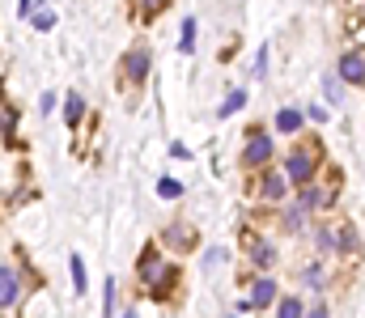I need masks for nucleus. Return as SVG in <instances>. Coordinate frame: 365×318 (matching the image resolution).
Masks as SVG:
<instances>
[{
	"label": "nucleus",
	"instance_id": "nucleus-1",
	"mask_svg": "<svg viewBox=\"0 0 365 318\" xmlns=\"http://www.w3.org/2000/svg\"><path fill=\"white\" fill-rule=\"evenodd\" d=\"M315 144H319V140H306L301 149L289 153V162H285V179H293L297 187L315 183V174H319V149H315Z\"/></svg>",
	"mask_w": 365,
	"mask_h": 318
},
{
	"label": "nucleus",
	"instance_id": "nucleus-4",
	"mask_svg": "<svg viewBox=\"0 0 365 318\" xmlns=\"http://www.w3.org/2000/svg\"><path fill=\"white\" fill-rule=\"evenodd\" d=\"M136 272H140L144 285L158 280V272H162V255H158V246H144V255H140V263H136Z\"/></svg>",
	"mask_w": 365,
	"mask_h": 318
},
{
	"label": "nucleus",
	"instance_id": "nucleus-18",
	"mask_svg": "<svg viewBox=\"0 0 365 318\" xmlns=\"http://www.w3.org/2000/svg\"><path fill=\"white\" fill-rule=\"evenodd\" d=\"M281 314L285 318H297L301 314V297H281Z\"/></svg>",
	"mask_w": 365,
	"mask_h": 318
},
{
	"label": "nucleus",
	"instance_id": "nucleus-15",
	"mask_svg": "<svg viewBox=\"0 0 365 318\" xmlns=\"http://www.w3.org/2000/svg\"><path fill=\"white\" fill-rule=\"evenodd\" d=\"M85 285H89V280H85V263L73 255V289H77V293H85Z\"/></svg>",
	"mask_w": 365,
	"mask_h": 318
},
{
	"label": "nucleus",
	"instance_id": "nucleus-12",
	"mask_svg": "<svg viewBox=\"0 0 365 318\" xmlns=\"http://www.w3.org/2000/svg\"><path fill=\"white\" fill-rule=\"evenodd\" d=\"M242 106H246V89H234V93L221 102V119H225V115H238Z\"/></svg>",
	"mask_w": 365,
	"mask_h": 318
},
{
	"label": "nucleus",
	"instance_id": "nucleus-21",
	"mask_svg": "<svg viewBox=\"0 0 365 318\" xmlns=\"http://www.w3.org/2000/svg\"><path fill=\"white\" fill-rule=\"evenodd\" d=\"M56 26V13H34V30H51Z\"/></svg>",
	"mask_w": 365,
	"mask_h": 318
},
{
	"label": "nucleus",
	"instance_id": "nucleus-6",
	"mask_svg": "<svg viewBox=\"0 0 365 318\" xmlns=\"http://www.w3.org/2000/svg\"><path fill=\"white\" fill-rule=\"evenodd\" d=\"M272 301H276V280L259 276L255 289H251V305H255V310H264V305H272Z\"/></svg>",
	"mask_w": 365,
	"mask_h": 318
},
{
	"label": "nucleus",
	"instance_id": "nucleus-5",
	"mask_svg": "<svg viewBox=\"0 0 365 318\" xmlns=\"http://www.w3.org/2000/svg\"><path fill=\"white\" fill-rule=\"evenodd\" d=\"M246 166H264L268 162V157H272V140L268 136H251V144H246Z\"/></svg>",
	"mask_w": 365,
	"mask_h": 318
},
{
	"label": "nucleus",
	"instance_id": "nucleus-22",
	"mask_svg": "<svg viewBox=\"0 0 365 318\" xmlns=\"http://www.w3.org/2000/svg\"><path fill=\"white\" fill-rule=\"evenodd\" d=\"M306 285H310V289H323V272H319V268H306Z\"/></svg>",
	"mask_w": 365,
	"mask_h": 318
},
{
	"label": "nucleus",
	"instance_id": "nucleus-10",
	"mask_svg": "<svg viewBox=\"0 0 365 318\" xmlns=\"http://www.w3.org/2000/svg\"><path fill=\"white\" fill-rule=\"evenodd\" d=\"M251 259L259 263V268H272V263H276V250H272L268 242H251Z\"/></svg>",
	"mask_w": 365,
	"mask_h": 318
},
{
	"label": "nucleus",
	"instance_id": "nucleus-27",
	"mask_svg": "<svg viewBox=\"0 0 365 318\" xmlns=\"http://www.w3.org/2000/svg\"><path fill=\"white\" fill-rule=\"evenodd\" d=\"M30 5H34V0H17V13L26 17V13H30Z\"/></svg>",
	"mask_w": 365,
	"mask_h": 318
},
{
	"label": "nucleus",
	"instance_id": "nucleus-9",
	"mask_svg": "<svg viewBox=\"0 0 365 318\" xmlns=\"http://www.w3.org/2000/svg\"><path fill=\"white\" fill-rule=\"evenodd\" d=\"M289 191V179L285 174H264V187H259V195H264V199H281Z\"/></svg>",
	"mask_w": 365,
	"mask_h": 318
},
{
	"label": "nucleus",
	"instance_id": "nucleus-7",
	"mask_svg": "<svg viewBox=\"0 0 365 318\" xmlns=\"http://www.w3.org/2000/svg\"><path fill=\"white\" fill-rule=\"evenodd\" d=\"M17 301V276L9 268H0V310H9Z\"/></svg>",
	"mask_w": 365,
	"mask_h": 318
},
{
	"label": "nucleus",
	"instance_id": "nucleus-16",
	"mask_svg": "<svg viewBox=\"0 0 365 318\" xmlns=\"http://www.w3.org/2000/svg\"><path fill=\"white\" fill-rule=\"evenodd\" d=\"M183 51H195V17H187L183 22V43H179Z\"/></svg>",
	"mask_w": 365,
	"mask_h": 318
},
{
	"label": "nucleus",
	"instance_id": "nucleus-14",
	"mask_svg": "<svg viewBox=\"0 0 365 318\" xmlns=\"http://www.w3.org/2000/svg\"><path fill=\"white\" fill-rule=\"evenodd\" d=\"M319 204H327V195H323V191H315V187L306 183V191H301V208H319Z\"/></svg>",
	"mask_w": 365,
	"mask_h": 318
},
{
	"label": "nucleus",
	"instance_id": "nucleus-24",
	"mask_svg": "<svg viewBox=\"0 0 365 318\" xmlns=\"http://www.w3.org/2000/svg\"><path fill=\"white\" fill-rule=\"evenodd\" d=\"M319 246L332 250V246H336V229H319Z\"/></svg>",
	"mask_w": 365,
	"mask_h": 318
},
{
	"label": "nucleus",
	"instance_id": "nucleus-23",
	"mask_svg": "<svg viewBox=\"0 0 365 318\" xmlns=\"http://www.w3.org/2000/svg\"><path fill=\"white\" fill-rule=\"evenodd\" d=\"M264 73H268V51L259 47V56H255V77H264Z\"/></svg>",
	"mask_w": 365,
	"mask_h": 318
},
{
	"label": "nucleus",
	"instance_id": "nucleus-17",
	"mask_svg": "<svg viewBox=\"0 0 365 318\" xmlns=\"http://www.w3.org/2000/svg\"><path fill=\"white\" fill-rule=\"evenodd\" d=\"M158 195H162V199H179V195H183V187H179L174 179H162V183H158Z\"/></svg>",
	"mask_w": 365,
	"mask_h": 318
},
{
	"label": "nucleus",
	"instance_id": "nucleus-8",
	"mask_svg": "<svg viewBox=\"0 0 365 318\" xmlns=\"http://www.w3.org/2000/svg\"><path fill=\"white\" fill-rule=\"evenodd\" d=\"M81 115H85V98L73 89V93L64 98V123H68V128H77V123H81Z\"/></svg>",
	"mask_w": 365,
	"mask_h": 318
},
{
	"label": "nucleus",
	"instance_id": "nucleus-25",
	"mask_svg": "<svg viewBox=\"0 0 365 318\" xmlns=\"http://www.w3.org/2000/svg\"><path fill=\"white\" fill-rule=\"evenodd\" d=\"M107 314H115V280H107Z\"/></svg>",
	"mask_w": 365,
	"mask_h": 318
},
{
	"label": "nucleus",
	"instance_id": "nucleus-26",
	"mask_svg": "<svg viewBox=\"0 0 365 318\" xmlns=\"http://www.w3.org/2000/svg\"><path fill=\"white\" fill-rule=\"evenodd\" d=\"M323 89H327V98H332V102H340V85H336V81H323Z\"/></svg>",
	"mask_w": 365,
	"mask_h": 318
},
{
	"label": "nucleus",
	"instance_id": "nucleus-19",
	"mask_svg": "<svg viewBox=\"0 0 365 318\" xmlns=\"http://www.w3.org/2000/svg\"><path fill=\"white\" fill-rule=\"evenodd\" d=\"M162 5H166V0H136V9H140V17H144V22H149L153 13H158Z\"/></svg>",
	"mask_w": 365,
	"mask_h": 318
},
{
	"label": "nucleus",
	"instance_id": "nucleus-11",
	"mask_svg": "<svg viewBox=\"0 0 365 318\" xmlns=\"http://www.w3.org/2000/svg\"><path fill=\"white\" fill-rule=\"evenodd\" d=\"M276 128H281V132H297V128H301V111H293V106H285V111L276 115Z\"/></svg>",
	"mask_w": 365,
	"mask_h": 318
},
{
	"label": "nucleus",
	"instance_id": "nucleus-20",
	"mask_svg": "<svg viewBox=\"0 0 365 318\" xmlns=\"http://www.w3.org/2000/svg\"><path fill=\"white\" fill-rule=\"evenodd\" d=\"M301 212H306L301 204H297L293 212H285V229H301Z\"/></svg>",
	"mask_w": 365,
	"mask_h": 318
},
{
	"label": "nucleus",
	"instance_id": "nucleus-13",
	"mask_svg": "<svg viewBox=\"0 0 365 318\" xmlns=\"http://www.w3.org/2000/svg\"><path fill=\"white\" fill-rule=\"evenodd\" d=\"M336 250H357V234L344 225V229H336Z\"/></svg>",
	"mask_w": 365,
	"mask_h": 318
},
{
	"label": "nucleus",
	"instance_id": "nucleus-3",
	"mask_svg": "<svg viewBox=\"0 0 365 318\" xmlns=\"http://www.w3.org/2000/svg\"><path fill=\"white\" fill-rule=\"evenodd\" d=\"M340 81L344 85H365V60L357 56V51H344L340 56Z\"/></svg>",
	"mask_w": 365,
	"mask_h": 318
},
{
	"label": "nucleus",
	"instance_id": "nucleus-2",
	"mask_svg": "<svg viewBox=\"0 0 365 318\" xmlns=\"http://www.w3.org/2000/svg\"><path fill=\"white\" fill-rule=\"evenodd\" d=\"M119 77H128L132 85H140L149 77V47H132L128 56L119 60Z\"/></svg>",
	"mask_w": 365,
	"mask_h": 318
}]
</instances>
